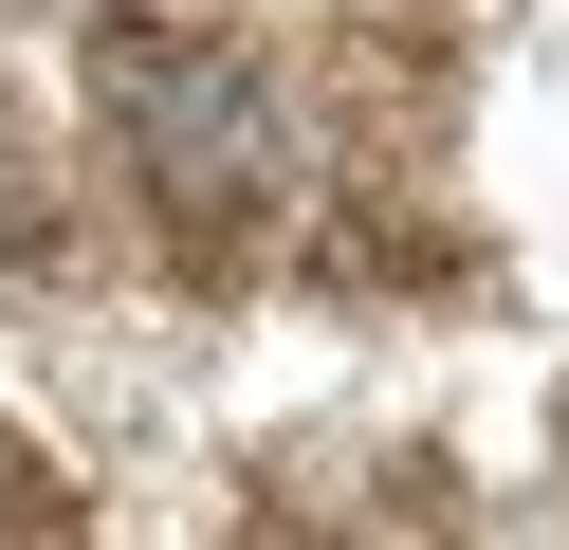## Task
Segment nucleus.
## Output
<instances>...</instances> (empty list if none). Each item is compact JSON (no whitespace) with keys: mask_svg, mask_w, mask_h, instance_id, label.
I'll use <instances>...</instances> for the list:
<instances>
[{"mask_svg":"<svg viewBox=\"0 0 569 550\" xmlns=\"http://www.w3.org/2000/svg\"><path fill=\"white\" fill-rule=\"evenodd\" d=\"M551 422H569V403H551Z\"/></svg>","mask_w":569,"mask_h":550,"instance_id":"obj_3","label":"nucleus"},{"mask_svg":"<svg viewBox=\"0 0 569 550\" xmlns=\"http://www.w3.org/2000/svg\"><path fill=\"white\" fill-rule=\"evenodd\" d=\"M0 532H74V496H38V459L0 440Z\"/></svg>","mask_w":569,"mask_h":550,"instance_id":"obj_2","label":"nucleus"},{"mask_svg":"<svg viewBox=\"0 0 569 550\" xmlns=\"http://www.w3.org/2000/svg\"><path fill=\"white\" fill-rule=\"evenodd\" d=\"M92 110H111L129 183H148L166 257L239 276V257L295 220V129H276V73L202 19H92Z\"/></svg>","mask_w":569,"mask_h":550,"instance_id":"obj_1","label":"nucleus"}]
</instances>
